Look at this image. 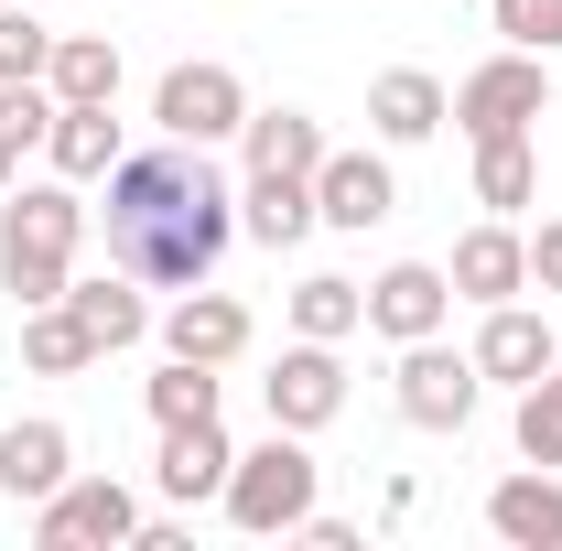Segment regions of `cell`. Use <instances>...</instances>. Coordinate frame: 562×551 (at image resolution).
<instances>
[{
    "mask_svg": "<svg viewBox=\"0 0 562 551\" xmlns=\"http://www.w3.org/2000/svg\"><path fill=\"white\" fill-rule=\"evenodd\" d=\"M260 401H271L281 432H325V421L347 412V357H336L325 336H292V346H281V368L260 379Z\"/></svg>",
    "mask_w": 562,
    "mask_h": 551,
    "instance_id": "8",
    "label": "cell"
},
{
    "mask_svg": "<svg viewBox=\"0 0 562 551\" xmlns=\"http://www.w3.org/2000/svg\"><path fill=\"white\" fill-rule=\"evenodd\" d=\"M33 541L44 551H120V541H140V497L120 476H66L33 508Z\"/></svg>",
    "mask_w": 562,
    "mask_h": 551,
    "instance_id": "5",
    "label": "cell"
},
{
    "mask_svg": "<svg viewBox=\"0 0 562 551\" xmlns=\"http://www.w3.org/2000/svg\"><path fill=\"white\" fill-rule=\"evenodd\" d=\"M66 303L87 314V336H98V346H140V336H151L140 271H120V281H66Z\"/></svg>",
    "mask_w": 562,
    "mask_h": 551,
    "instance_id": "24",
    "label": "cell"
},
{
    "mask_svg": "<svg viewBox=\"0 0 562 551\" xmlns=\"http://www.w3.org/2000/svg\"><path fill=\"white\" fill-rule=\"evenodd\" d=\"M162 357H195V368H227V357H249V303L195 281V292L162 314Z\"/></svg>",
    "mask_w": 562,
    "mask_h": 551,
    "instance_id": "12",
    "label": "cell"
},
{
    "mask_svg": "<svg viewBox=\"0 0 562 551\" xmlns=\"http://www.w3.org/2000/svg\"><path fill=\"white\" fill-rule=\"evenodd\" d=\"M76 249H87V206H76V184H11L0 195V292L33 314V303H66L76 281Z\"/></svg>",
    "mask_w": 562,
    "mask_h": 551,
    "instance_id": "2",
    "label": "cell"
},
{
    "mask_svg": "<svg viewBox=\"0 0 562 551\" xmlns=\"http://www.w3.org/2000/svg\"><path fill=\"white\" fill-rule=\"evenodd\" d=\"M519 454H530V465H562V357L519 390Z\"/></svg>",
    "mask_w": 562,
    "mask_h": 551,
    "instance_id": "27",
    "label": "cell"
},
{
    "mask_svg": "<svg viewBox=\"0 0 562 551\" xmlns=\"http://www.w3.org/2000/svg\"><path fill=\"white\" fill-rule=\"evenodd\" d=\"M151 421H162V432H173V421H216V368L162 357V379H151Z\"/></svg>",
    "mask_w": 562,
    "mask_h": 551,
    "instance_id": "26",
    "label": "cell"
},
{
    "mask_svg": "<svg viewBox=\"0 0 562 551\" xmlns=\"http://www.w3.org/2000/svg\"><path fill=\"white\" fill-rule=\"evenodd\" d=\"M443 314H454V271H432V260H390L368 281V336H390V346L443 336Z\"/></svg>",
    "mask_w": 562,
    "mask_h": 551,
    "instance_id": "9",
    "label": "cell"
},
{
    "mask_svg": "<svg viewBox=\"0 0 562 551\" xmlns=\"http://www.w3.org/2000/svg\"><path fill=\"white\" fill-rule=\"evenodd\" d=\"M497 33L508 44H530V55H562V0H487Z\"/></svg>",
    "mask_w": 562,
    "mask_h": 551,
    "instance_id": "29",
    "label": "cell"
},
{
    "mask_svg": "<svg viewBox=\"0 0 562 551\" xmlns=\"http://www.w3.org/2000/svg\"><path fill=\"white\" fill-rule=\"evenodd\" d=\"M66 476H76V432L66 421H11V432H0V497L44 508Z\"/></svg>",
    "mask_w": 562,
    "mask_h": 551,
    "instance_id": "13",
    "label": "cell"
},
{
    "mask_svg": "<svg viewBox=\"0 0 562 551\" xmlns=\"http://www.w3.org/2000/svg\"><path fill=\"white\" fill-rule=\"evenodd\" d=\"M238 238V184L206 162V140H151V151H120L109 162V260L162 292H195L216 281Z\"/></svg>",
    "mask_w": 562,
    "mask_h": 551,
    "instance_id": "1",
    "label": "cell"
},
{
    "mask_svg": "<svg viewBox=\"0 0 562 551\" xmlns=\"http://www.w3.org/2000/svg\"><path fill=\"white\" fill-rule=\"evenodd\" d=\"M530 195H541V151H530V131L476 140V206H487V216H519Z\"/></svg>",
    "mask_w": 562,
    "mask_h": 551,
    "instance_id": "22",
    "label": "cell"
},
{
    "mask_svg": "<svg viewBox=\"0 0 562 551\" xmlns=\"http://www.w3.org/2000/svg\"><path fill=\"white\" fill-rule=\"evenodd\" d=\"M530 281H541V292H562V216L530 238Z\"/></svg>",
    "mask_w": 562,
    "mask_h": 551,
    "instance_id": "30",
    "label": "cell"
},
{
    "mask_svg": "<svg viewBox=\"0 0 562 551\" xmlns=\"http://www.w3.org/2000/svg\"><path fill=\"white\" fill-rule=\"evenodd\" d=\"M22 151H33V140H22V131H0V195L22 184Z\"/></svg>",
    "mask_w": 562,
    "mask_h": 551,
    "instance_id": "32",
    "label": "cell"
},
{
    "mask_svg": "<svg viewBox=\"0 0 562 551\" xmlns=\"http://www.w3.org/2000/svg\"><path fill=\"white\" fill-rule=\"evenodd\" d=\"M44 151H55L66 184H109V162H120V120H109V109H55Z\"/></svg>",
    "mask_w": 562,
    "mask_h": 551,
    "instance_id": "23",
    "label": "cell"
},
{
    "mask_svg": "<svg viewBox=\"0 0 562 551\" xmlns=\"http://www.w3.org/2000/svg\"><path fill=\"white\" fill-rule=\"evenodd\" d=\"M238 151H249V173H314L336 140H325V120H314V109H249Z\"/></svg>",
    "mask_w": 562,
    "mask_h": 551,
    "instance_id": "19",
    "label": "cell"
},
{
    "mask_svg": "<svg viewBox=\"0 0 562 551\" xmlns=\"http://www.w3.org/2000/svg\"><path fill=\"white\" fill-rule=\"evenodd\" d=\"M487 530L508 551H562V476L530 465V476H497L487 486Z\"/></svg>",
    "mask_w": 562,
    "mask_h": 551,
    "instance_id": "14",
    "label": "cell"
},
{
    "mask_svg": "<svg viewBox=\"0 0 562 551\" xmlns=\"http://www.w3.org/2000/svg\"><path fill=\"white\" fill-rule=\"evenodd\" d=\"M443 271H454V303H519V292H530V238H519L508 216H487V227L454 238Z\"/></svg>",
    "mask_w": 562,
    "mask_h": 551,
    "instance_id": "11",
    "label": "cell"
},
{
    "mask_svg": "<svg viewBox=\"0 0 562 551\" xmlns=\"http://www.w3.org/2000/svg\"><path fill=\"white\" fill-rule=\"evenodd\" d=\"M465 357H476V379H508V390H530V379L552 368L562 346H552V325H541V314H519V303H487V325H476V346H465Z\"/></svg>",
    "mask_w": 562,
    "mask_h": 551,
    "instance_id": "16",
    "label": "cell"
},
{
    "mask_svg": "<svg viewBox=\"0 0 562 551\" xmlns=\"http://www.w3.org/2000/svg\"><path fill=\"white\" fill-rule=\"evenodd\" d=\"M390 206H401V184H390V162H379V151H325V162H314V216H325V227L368 238Z\"/></svg>",
    "mask_w": 562,
    "mask_h": 551,
    "instance_id": "10",
    "label": "cell"
},
{
    "mask_svg": "<svg viewBox=\"0 0 562 551\" xmlns=\"http://www.w3.org/2000/svg\"><path fill=\"white\" fill-rule=\"evenodd\" d=\"M476 390H487L476 357H454L443 336L401 346V421H412V432H465V421H476Z\"/></svg>",
    "mask_w": 562,
    "mask_h": 551,
    "instance_id": "6",
    "label": "cell"
},
{
    "mask_svg": "<svg viewBox=\"0 0 562 551\" xmlns=\"http://www.w3.org/2000/svg\"><path fill=\"white\" fill-rule=\"evenodd\" d=\"M325 216H314V173H249L238 184V238H260V249H303Z\"/></svg>",
    "mask_w": 562,
    "mask_h": 551,
    "instance_id": "15",
    "label": "cell"
},
{
    "mask_svg": "<svg viewBox=\"0 0 562 551\" xmlns=\"http://www.w3.org/2000/svg\"><path fill=\"white\" fill-rule=\"evenodd\" d=\"M357 325H368V292L336 271H314V281H292V336H325V346H347Z\"/></svg>",
    "mask_w": 562,
    "mask_h": 551,
    "instance_id": "25",
    "label": "cell"
},
{
    "mask_svg": "<svg viewBox=\"0 0 562 551\" xmlns=\"http://www.w3.org/2000/svg\"><path fill=\"white\" fill-rule=\"evenodd\" d=\"M541 109H552V76H541V55L530 44H508V55H487V66L465 76L454 98H443V120L465 140H497V131H541Z\"/></svg>",
    "mask_w": 562,
    "mask_h": 551,
    "instance_id": "4",
    "label": "cell"
},
{
    "mask_svg": "<svg viewBox=\"0 0 562 551\" xmlns=\"http://www.w3.org/2000/svg\"><path fill=\"white\" fill-rule=\"evenodd\" d=\"M292 541H314V551H357V530H347V519H325V508H314V519H303Z\"/></svg>",
    "mask_w": 562,
    "mask_h": 551,
    "instance_id": "31",
    "label": "cell"
},
{
    "mask_svg": "<svg viewBox=\"0 0 562 551\" xmlns=\"http://www.w3.org/2000/svg\"><path fill=\"white\" fill-rule=\"evenodd\" d=\"M44 87H55V109H109V98H120V44H109V33H55Z\"/></svg>",
    "mask_w": 562,
    "mask_h": 551,
    "instance_id": "20",
    "label": "cell"
},
{
    "mask_svg": "<svg viewBox=\"0 0 562 551\" xmlns=\"http://www.w3.org/2000/svg\"><path fill=\"white\" fill-rule=\"evenodd\" d=\"M98 357H109V346L87 336L76 303H33V314H22V368H33V379H76V368H98Z\"/></svg>",
    "mask_w": 562,
    "mask_h": 551,
    "instance_id": "21",
    "label": "cell"
},
{
    "mask_svg": "<svg viewBox=\"0 0 562 551\" xmlns=\"http://www.w3.org/2000/svg\"><path fill=\"white\" fill-rule=\"evenodd\" d=\"M227 465H238V454H227V432H216V421H173V432H162V454H151V486H162L173 508H195V497L227 486Z\"/></svg>",
    "mask_w": 562,
    "mask_h": 551,
    "instance_id": "17",
    "label": "cell"
},
{
    "mask_svg": "<svg viewBox=\"0 0 562 551\" xmlns=\"http://www.w3.org/2000/svg\"><path fill=\"white\" fill-rule=\"evenodd\" d=\"M314 486H325V465L303 454V432H281V421H271V443L227 465V486H216V508H227V519H238L249 541H292V530L314 519Z\"/></svg>",
    "mask_w": 562,
    "mask_h": 551,
    "instance_id": "3",
    "label": "cell"
},
{
    "mask_svg": "<svg viewBox=\"0 0 562 551\" xmlns=\"http://www.w3.org/2000/svg\"><path fill=\"white\" fill-rule=\"evenodd\" d=\"M44 66H55V33L33 22V0L22 11L0 0V87H22V76H44Z\"/></svg>",
    "mask_w": 562,
    "mask_h": 551,
    "instance_id": "28",
    "label": "cell"
},
{
    "mask_svg": "<svg viewBox=\"0 0 562 551\" xmlns=\"http://www.w3.org/2000/svg\"><path fill=\"white\" fill-rule=\"evenodd\" d=\"M368 131L401 140V151L432 140V131H443V76H432V66H390L379 87H368Z\"/></svg>",
    "mask_w": 562,
    "mask_h": 551,
    "instance_id": "18",
    "label": "cell"
},
{
    "mask_svg": "<svg viewBox=\"0 0 562 551\" xmlns=\"http://www.w3.org/2000/svg\"><path fill=\"white\" fill-rule=\"evenodd\" d=\"M151 120H162V140H238L249 131V87H238V66H173L162 87H151Z\"/></svg>",
    "mask_w": 562,
    "mask_h": 551,
    "instance_id": "7",
    "label": "cell"
}]
</instances>
